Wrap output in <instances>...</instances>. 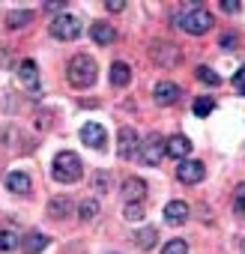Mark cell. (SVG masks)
Returning a JSON list of instances; mask_svg holds the SVG:
<instances>
[{
  "mask_svg": "<svg viewBox=\"0 0 245 254\" xmlns=\"http://www.w3.org/2000/svg\"><path fill=\"white\" fill-rule=\"evenodd\" d=\"M233 212L239 218H245V183H239L236 191H233Z\"/></svg>",
  "mask_w": 245,
  "mask_h": 254,
  "instance_id": "484cf974",
  "label": "cell"
},
{
  "mask_svg": "<svg viewBox=\"0 0 245 254\" xmlns=\"http://www.w3.org/2000/svg\"><path fill=\"white\" fill-rule=\"evenodd\" d=\"M194 75H197V81H203V84H209V87H218V84H221V75H215V69H209V66H197Z\"/></svg>",
  "mask_w": 245,
  "mask_h": 254,
  "instance_id": "cb8c5ba5",
  "label": "cell"
},
{
  "mask_svg": "<svg viewBox=\"0 0 245 254\" xmlns=\"http://www.w3.org/2000/svg\"><path fill=\"white\" fill-rule=\"evenodd\" d=\"M165 221L168 224H185L188 221V203L185 200H171L165 206Z\"/></svg>",
  "mask_w": 245,
  "mask_h": 254,
  "instance_id": "2e32d148",
  "label": "cell"
},
{
  "mask_svg": "<svg viewBox=\"0 0 245 254\" xmlns=\"http://www.w3.org/2000/svg\"><path fill=\"white\" fill-rule=\"evenodd\" d=\"M156 242H159V230H156V227H144V230H138V233H135V245H138L141 251L156 248Z\"/></svg>",
  "mask_w": 245,
  "mask_h": 254,
  "instance_id": "ffe728a7",
  "label": "cell"
},
{
  "mask_svg": "<svg viewBox=\"0 0 245 254\" xmlns=\"http://www.w3.org/2000/svg\"><path fill=\"white\" fill-rule=\"evenodd\" d=\"M81 141H84L87 147H93V150H102V147L108 144L105 126H99V123H84V126H81Z\"/></svg>",
  "mask_w": 245,
  "mask_h": 254,
  "instance_id": "ba28073f",
  "label": "cell"
},
{
  "mask_svg": "<svg viewBox=\"0 0 245 254\" xmlns=\"http://www.w3.org/2000/svg\"><path fill=\"white\" fill-rule=\"evenodd\" d=\"M180 27L188 33V36H203V33H209L212 30V15H209V9H203V6H188L183 15H180Z\"/></svg>",
  "mask_w": 245,
  "mask_h": 254,
  "instance_id": "3957f363",
  "label": "cell"
},
{
  "mask_svg": "<svg viewBox=\"0 0 245 254\" xmlns=\"http://www.w3.org/2000/svg\"><path fill=\"white\" fill-rule=\"evenodd\" d=\"M51 36L54 39H60V42H72V39H78L81 36V18H75V15H57L54 21H51Z\"/></svg>",
  "mask_w": 245,
  "mask_h": 254,
  "instance_id": "5b68a950",
  "label": "cell"
},
{
  "mask_svg": "<svg viewBox=\"0 0 245 254\" xmlns=\"http://www.w3.org/2000/svg\"><path fill=\"white\" fill-rule=\"evenodd\" d=\"M242 251H245V239H242Z\"/></svg>",
  "mask_w": 245,
  "mask_h": 254,
  "instance_id": "836d02e7",
  "label": "cell"
},
{
  "mask_svg": "<svg viewBox=\"0 0 245 254\" xmlns=\"http://www.w3.org/2000/svg\"><path fill=\"white\" fill-rule=\"evenodd\" d=\"M108 9H111V12H122V9H126V3H122V0H111Z\"/></svg>",
  "mask_w": 245,
  "mask_h": 254,
  "instance_id": "4dcf8cb0",
  "label": "cell"
},
{
  "mask_svg": "<svg viewBox=\"0 0 245 254\" xmlns=\"http://www.w3.org/2000/svg\"><path fill=\"white\" fill-rule=\"evenodd\" d=\"M138 156H141V162H144V165L156 168V165H162V159L168 156V141H165L159 132H150V135L141 141V147H138Z\"/></svg>",
  "mask_w": 245,
  "mask_h": 254,
  "instance_id": "277c9868",
  "label": "cell"
},
{
  "mask_svg": "<svg viewBox=\"0 0 245 254\" xmlns=\"http://www.w3.org/2000/svg\"><path fill=\"white\" fill-rule=\"evenodd\" d=\"M162 254H188V245H185V239H171L162 248Z\"/></svg>",
  "mask_w": 245,
  "mask_h": 254,
  "instance_id": "83f0119b",
  "label": "cell"
},
{
  "mask_svg": "<svg viewBox=\"0 0 245 254\" xmlns=\"http://www.w3.org/2000/svg\"><path fill=\"white\" fill-rule=\"evenodd\" d=\"M81 171H84V165H81V159L72 153V150H63V153H57L54 156V162H51V177L57 180V183H78L81 180Z\"/></svg>",
  "mask_w": 245,
  "mask_h": 254,
  "instance_id": "7a4b0ae2",
  "label": "cell"
},
{
  "mask_svg": "<svg viewBox=\"0 0 245 254\" xmlns=\"http://www.w3.org/2000/svg\"><path fill=\"white\" fill-rule=\"evenodd\" d=\"M129 81H132V69L126 66V63H111V84L114 87H129Z\"/></svg>",
  "mask_w": 245,
  "mask_h": 254,
  "instance_id": "d6986e66",
  "label": "cell"
},
{
  "mask_svg": "<svg viewBox=\"0 0 245 254\" xmlns=\"http://www.w3.org/2000/svg\"><path fill=\"white\" fill-rule=\"evenodd\" d=\"M191 141L185 138V135H171L168 138V156L171 159H177V162H185L188 156H191Z\"/></svg>",
  "mask_w": 245,
  "mask_h": 254,
  "instance_id": "8fae6325",
  "label": "cell"
},
{
  "mask_svg": "<svg viewBox=\"0 0 245 254\" xmlns=\"http://www.w3.org/2000/svg\"><path fill=\"white\" fill-rule=\"evenodd\" d=\"M191 111H194V117H209V114L215 111V102H212L209 96H200V99L194 102V108H191Z\"/></svg>",
  "mask_w": 245,
  "mask_h": 254,
  "instance_id": "d4e9b609",
  "label": "cell"
},
{
  "mask_svg": "<svg viewBox=\"0 0 245 254\" xmlns=\"http://www.w3.org/2000/svg\"><path fill=\"white\" fill-rule=\"evenodd\" d=\"M21 248V236L15 230H0V251H15Z\"/></svg>",
  "mask_w": 245,
  "mask_h": 254,
  "instance_id": "7402d4cb",
  "label": "cell"
},
{
  "mask_svg": "<svg viewBox=\"0 0 245 254\" xmlns=\"http://www.w3.org/2000/svg\"><path fill=\"white\" fill-rule=\"evenodd\" d=\"M72 209H75V206H72V200H69V197H63V194L48 200V218H54V221L69 218V215H72Z\"/></svg>",
  "mask_w": 245,
  "mask_h": 254,
  "instance_id": "e0dca14e",
  "label": "cell"
},
{
  "mask_svg": "<svg viewBox=\"0 0 245 254\" xmlns=\"http://www.w3.org/2000/svg\"><path fill=\"white\" fill-rule=\"evenodd\" d=\"M63 6H66V3H63V0H57V3H48V6H45V9H48V12H60V9H63Z\"/></svg>",
  "mask_w": 245,
  "mask_h": 254,
  "instance_id": "d6a6232c",
  "label": "cell"
},
{
  "mask_svg": "<svg viewBox=\"0 0 245 254\" xmlns=\"http://www.w3.org/2000/svg\"><path fill=\"white\" fill-rule=\"evenodd\" d=\"M203 177H206L203 162L185 159V162H180V165H177V180H180V183H185V186H194V183H200Z\"/></svg>",
  "mask_w": 245,
  "mask_h": 254,
  "instance_id": "52a82bcc",
  "label": "cell"
},
{
  "mask_svg": "<svg viewBox=\"0 0 245 254\" xmlns=\"http://www.w3.org/2000/svg\"><path fill=\"white\" fill-rule=\"evenodd\" d=\"M18 78H21V84L27 90H39V69H36L33 60H21L18 63Z\"/></svg>",
  "mask_w": 245,
  "mask_h": 254,
  "instance_id": "9a60e30c",
  "label": "cell"
},
{
  "mask_svg": "<svg viewBox=\"0 0 245 254\" xmlns=\"http://www.w3.org/2000/svg\"><path fill=\"white\" fill-rule=\"evenodd\" d=\"M122 218L126 221H141L144 218V203H126L122 206Z\"/></svg>",
  "mask_w": 245,
  "mask_h": 254,
  "instance_id": "4316f807",
  "label": "cell"
},
{
  "mask_svg": "<svg viewBox=\"0 0 245 254\" xmlns=\"http://www.w3.org/2000/svg\"><path fill=\"white\" fill-rule=\"evenodd\" d=\"M221 9H224V12H239V3H230V0L224 3V0H221Z\"/></svg>",
  "mask_w": 245,
  "mask_h": 254,
  "instance_id": "1f68e13d",
  "label": "cell"
},
{
  "mask_svg": "<svg viewBox=\"0 0 245 254\" xmlns=\"http://www.w3.org/2000/svg\"><path fill=\"white\" fill-rule=\"evenodd\" d=\"M66 78H69V84L75 90H90L96 84V78H99V66H96V60L90 54H75L69 60V66H66Z\"/></svg>",
  "mask_w": 245,
  "mask_h": 254,
  "instance_id": "6da1fadb",
  "label": "cell"
},
{
  "mask_svg": "<svg viewBox=\"0 0 245 254\" xmlns=\"http://www.w3.org/2000/svg\"><path fill=\"white\" fill-rule=\"evenodd\" d=\"M153 60L162 63V66H177L180 63V51L174 45H168V42H156L153 45Z\"/></svg>",
  "mask_w": 245,
  "mask_h": 254,
  "instance_id": "4fadbf2b",
  "label": "cell"
},
{
  "mask_svg": "<svg viewBox=\"0 0 245 254\" xmlns=\"http://www.w3.org/2000/svg\"><path fill=\"white\" fill-rule=\"evenodd\" d=\"M48 236L45 233H39V230H30L27 236H21V251L24 254H42L45 248H48Z\"/></svg>",
  "mask_w": 245,
  "mask_h": 254,
  "instance_id": "7c38bea8",
  "label": "cell"
},
{
  "mask_svg": "<svg viewBox=\"0 0 245 254\" xmlns=\"http://www.w3.org/2000/svg\"><path fill=\"white\" fill-rule=\"evenodd\" d=\"M236 42H239V36H236L233 30L221 36V48H224V51H233V48H236Z\"/></svg>",
  "mask_w": 245,
  "mask_h": 254,
  "instance_id": "f1b7e54d",
  "label": "cell"
},
{
  "mask_svg": "<svg viewBox=\"0 0 245 254\" xmlns=\"http://www.w3.org/2000/svg\"><path fill=\"white\" fill-rule=\"evenodd\" d=\"M147 183L141 177H129L126 183H122V197H126V203H144L147 200Z\"/></svg>",
  "mask_w": 245,
  "mask_h": 254,
  "instance_id": "9c48e42d",
  "label": "cell"
},
{
  "mask_svg": "<svg viewBox=\"0 0 245 254\" xmlns=\"http://www.w3.org/2000/svg\"><path fill=\"white\" fill-rule=\"evenodd\" d=\"M233 84H236V87H239V90L245 93V66H242V69H239V72L233 75Z\"/></svg>",
  "mask_w": 245,
  "mask_h": 254,
  "instance_id": "f546056e",
  "label": "cell"
},
{
  "mask_svg": "<svg viewBox=\"0 0 245 254\" xmlns=\"http://www.w3.org/2000/svg\"><path fill=\"white\" fill-rule=\"evenodd\" d=\"M90 36H93V42H96V45H111V42L117 39V30H114L108 21H99V24H93V27H90Z\"/></svg>",
  "mask_w": 245,
  "mask_h": 254,
  "instance_id": "ac0fdd59",
  "label": "cell"
},
{
  "mask_svg": "<svg viewBox=\"0 0 245 254\" xmlns=\"http://www.w3.org/2000/svg\"><path fill=\"white\" fill-rule=\"evenodd\" d=\"M96 215H99V203L96 200H81L78 203V218L81 221H96Z\"/></svg>",
  "mask_w": 245,
  "mask_h": 254,
  "instance_id": "603a6c76",
  "label": "cell"
},
{
  "mask_svg": "<svg viewBox=\"0 0 245 254\" xmlns=\"http://www.w3.org/2000/svg\"><path fill=\"white\" fill-rule=\"evenodd\" d=\"M180 96H183V90H180L174 81H159V84H156V90H153V99H156L162 108H168V105L180 102Z\"/></svg>",
  "mask_w": 245,
  "mask_h": 254,
  "instance_id": "30bf717a",
  "label": "cell"
},
{
  "mask_svg": "<svg viewBox=\"0 0 245 254\" xmlns=\"http://www.w3.org/2000/svg\"><path fill=\"white\" fill-rule=\"evenodd\" d=\"M138 147H141L138 132L132 129V126H122L120 135H117V156H120V159H132V156L138 153Z\"/></svg>",
  "mask_w": 245,
  "mask_h": 254,
  "instance_id": "8992f818",
  "label": "cell"
},
{
  "mask_svg": "<svg viewBox=\"0 0 245 254\" xmlns=\"http://www.w3.org/2000/svg\"><path fill=\"white\" fill-rule=\"evenodd\" d=\"M3 186H6V191H12V194H27V191H30V177H27L24 171H12V174L3 177Z\"/></svg>",
  "mask_w": 245,
  "mask_h": 254,
  "instance_id": "5bb4252c",
  "label": "cell"
},
{
  "mask_svg": "<svg viewBox=\"0 0 245 254\" xmlns=\"http://www.w3.org/2000/svg\"><path fill=\"white\" fill-rule=\"evenodd\" d=\"M33 21V12L30 9H12L9 15H6V27H12V30H21V27H27Z\"/></svg>",
  "mask_w": 245,
  "mask_h": 254,
  "instance_id": "44dd1931",
  "label": "cell"
}]
</instances>
